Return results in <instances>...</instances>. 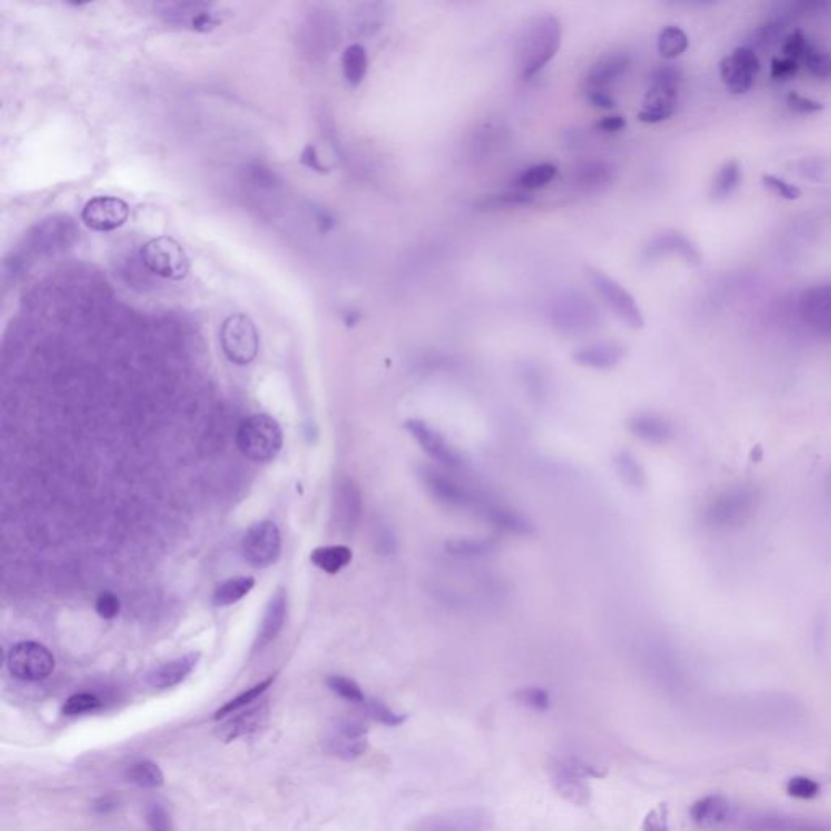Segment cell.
<instances>
[{
	"mask_svg": "<svg viewBox=\"0 0 831 831\" xmlns=\"http://www.w3.org/2000/svg\"><path fill=\"white\" fill-rule=\"evenodd\" d=\"M826 489H828V494H830L831 497V471L830 474H828V479H826Z\"/></svg>",
	"mask_w": 831,
	"mask_h": 831,
	"instance_id": "6125c7cd",
	"label": "cell"
},
{
	"mask_svg": "<svg viewBox=\"0 0 831 831\" xmlns=\"http://www.w3.org/2000/svg\"><path fill=\"white\" fill-rule=\"evenodd\" d=\"M199 660H200V653L184 654L178 660L156 666L154 670L148 672L145 680L153 689H171L174 685L181 684L192 672Z\"/></svg>",
	"mask_w": 831,
	"mask_h": 831,
	"instance_id": "4316f807",
	"label": "cell"
},
{
	"mask_svg": "<svg viewBox=\"0 0 831 831\" xmlns=\"http://www.w3.org/2000/svg\"><path fill=\"white\" fill-rule=\"evenodd\" d=\"M101 709V700L93 693H75L64 705V715L77 716Z\"/></svg>",
	"mask_w": 831,
	"mask_h": 831,
	"instance_id": "c3c4849f",
	"label": "cell"
},
{
	"mask_svg": "<svg viewBox=\"0 0 831 831\" xmlns=\"http://www.w3.org/2000/svg\"><path fill=\"white\" fill-rule=\"evenodd\" d=\"M96 612L101 619H106V621H112L119 616L121 612V600L117 598L116 594L111 593V591H103V593L98 596L96 600Z\"/></svg>",
	"mask_w": 831,
	"mask_h": 831,
	"instance_id": "f5cc1de1",
	"label": "cell"
},
{
	"mask_svg": "<svg viewBox=\"0 0 831 831\" xmlns=\"http://www.w3.org/2000/svg\"><path fill=\"white\" fill-rule=\"evenodd\" d=\"M801 69V65L796 61H791L787 57H775L771 61L770 75L775 82H783L793 78Z\"/></svg>",
	"mask_w": 831,
	"mask_h": 831,
	"instance_id": "db71d44e",
	"label": "cell"
},
{
	"mask_svg": "<svg viewBox=\"0 0 831 831\" xmlns=\"http://www.w3.org/2000/svg\"><path fill=\"white\" fill-rule=\"evenodd\" d=\"M353 561V551L343 544L317 547L310 554V562L325 573L335 575Z\"/></svg>",
	"mask_w": 831,
	"mask_h": 831,
	"instance_id": "1f68e13d",
	"label": "cell"
},
{
	"mask_svg": "<svg viewBox=\"0 0 831 831\" xmlns=\"http://www.w3.org/2000/svg\"><path fill=\"white\" fill-rule=\"evenodd\" d=\"M129 215L131 208L122 199L100 195L86 201L85 207L82 210V221L92 231H116L127 223Z\"/></svg>",
	"mask_w": 831,
	"mask_h": 831,
	"instance_id": "9a60e30c",
	"label": "cell"
},
{
	"mask_svg": "<svg viewBox=\"0 0 831 831\" xmlns=\"http://www.w3.org/2000/svg\"><path fill=\"white\" fill-rule=\"evenodd\" d=\"M255 586V580L252 577H234L226 580L224 583L218 586L213 594V602L218 608H226L231 606L234 602L242 600L244 596L252 591Z\"/></svg>",
	"mask_w": 831,
	"mask_h": 831,
	"instance_id": "d590c367",
	"label": "cell"
},
{
	"mask_svg": "<svg viewBox=\"0 0 831 831\" xmlns=\"http://www.w3.org/2000/svg\"><path fill=\"white\" fill-rule=\"evenodd\" d=\"M515 699L520 705L526 709H534V711H547L551 709V693L546 689L538 687V685H530V687H522L516 690Z\"/></svg>",
	"mask_w": 831,
	"mask_h": 831,
	"instance_id": "ee69618b",
	"label": "cell"
},
{
	"mask_svg": "<svg viewBox=\"0 0 831 831\" xmlns=\"http://www.w3.org/2000/svg\"><path fill=\"white\" fill-rule=\"evenodd\" d=\"M378 543V551L382 554H392L396 549V539H395V534H393L392 530L386 526V524H380V532H378L377 536Z\"/></svg>",
	"mask_w": 831,
	"mask_h": 831,
	"instance_id": "91938a15",
	"label": "cell"
},
{
	"mask_svg": "<svg viewBox=\"0 0 831 831\" xmlns=\"http://www.w3.org/2000/svg\"><path fill=\"white\" fill-rule=\"evenodd\" d=\"M281 554V533L277 523L263 520L254 523L242 539V555L254 567H269Z\"/></svg>",
	"mask_w": 831,
	"mask_h": 831,
	"instance_id": "8fae6325",
	"label": "cell"
},
{
	"mask_svg": "<svg viewBox=\"0 0 831 831\" xmlns=\"http://www.w3.org/2000/svg\"><path fill=\"white\" fill-rule=\"evenodd\" d=\"M364 705H366V713H367L374 721H377L378 724H384V726H388V728H398L401 724L406 723V719H408V716L393 711L388 705H386L384 701L377 700V699L366 700Z\"/></svg>",
	"mask_w": 831,
	"mask_h": 831,
	"instance_id": "7bdbcfd3",
	"label": "cell"
},
{
	"mask_svg": "<svg viewBox=\"0 0 831 831\" xmlns=\"http://www.w3.org/2000/svg\"><path fill=\"white\" fill-rule=\"evenodd\" d=\"M586 100L594 106V108L602 109V111H611L617 106L616 100L611 96L609 92H596V90H586Z\"/></svg>",
	"mask_w": 831,
	"mask_h": 831,
	"instance_id": "680465c9",
	"label": "cell"
},
{
	"mask_svg": "<svg viewBox=\"0 0 831 831\" xmlns=\"http://www.w3.org/2000/svg\"><path fill=\"white\" fill-rule=\"evenodd\" d=\"M530 201H532V197L524 192L502 193V195L493 197L485 205L493 208L520 207V205H528Z\"/></svg>",
	"mask_w": 831,
	"mask_h": 831,
	"instance_id": "9f6ffc18",
	"label": "cell"
},
{
	"mask_svg": "<svg viewBox=\"0 0 831 831\" xmlns=\"http://www.w3.org/2000/svg\"><path fill=\"white\" fill-rule=\"evenodd\" d=\"M641 831H670V807L666 802L658 804L648 812L643 818Z\"/></svg>",
	"mask_w": 831,
	"mask_h": 831,
	"instance_id": "816d5d0a",
	"label": "cell"
},
{
	"mask_svg": "<svg viewBox=\"0 0 831 831\" xmlns=\"http://www.w3.org/2000/svg\"><path fill=\"white\" fill-rule=\"evenodd\" d=\"M493 816L484 808H463L425 816L411 831H489Z\"/></svg>",
	"mask_w": 831,
	"mask_h": 831,
	"instance_id": "e0dca14e",
	"label": "cell"
},
{
	"mask_svg": "<svg viewBox=\"0 0 831 831\" xmlns=\"http://www.w3.org/2000/svg\"><path fill=\"white\" fill-rule=\"evenodd\" d=\"M802 65L808 70L810 75L818 80H831V54L822 49L812 47Z\"/></svg>",
	"mask_w": 831,
	"mask_h": 831,
	"instance_id": "bcb514c9",
	"label": "cell"
},
{
	"mask_svg": "<svg viewBox=\"0 0 831 831\" xmlns=\"http://www.w3.org/2000/svg\"><path fill=\"white\" fill-rule=\"evenodd\" d=\"M419 477L435 501L442 502L450 507H476L479 497L471 493L466 485L458 483L455 477L446 474L444 471L431 466L421 464Z\"/></svg>",
	"mask_w": 831,
	"mask_h": 831,
	"instance_id": "4fadbf2b",
	"label": "cell"
},
{
	"mask_svg": "<svg viewBox=\"0 0 831 831\" xmlns=\"http://www.w3.org/2000/svg\"><path fill=\"white\" fill-rule=\"evenodd\" d=\"M731 816V804L721 794H709L693 802L690 807V818L693 824L703 830L718 828L728 822Z\"/></svg>",
	"mask_w": 831,
	"mask_h": 831,
	"instance_id": "83f0119b",
	"label": "cell"
},
{
	"mask_svg": "<svg viewBox=\"0 0 831 831\" xmlns=\"http://www.w3.org/2000/svg\"><path fill=\"white\" fill-rule=\"evenodd\" d=\"M666 255H678L684 262L689 265H700L701 255L699 249L693 246L692 240L685 238L684 234L676 231L661 232L656 238L651 239V242L645 249V257L650 260L661 259Z\"/></svg>",
	"mask_w": 831,
	"mask_h": 831,
	"instance_id": "44dd1931",
	"label": "cell"
},
{
	"mask_svg": "<svg viewBox=\"0 0 831 831\" xmlns=\"http://www.w3.org/2000/svg\"><path fill=\"white\" fill-rule=\"evenodd\" d=\"M629 65L631 59L622 53L602 55L586 75V90L609 92L625 75Z\"/></svg>",
	"mask_w": 831,
	"mask_h": 831,
	"instance_id": "603a6c76",
	"label": "cell"
},
{
	"mask_svg": "<svg viewBox=\"0 0 831 831\" xmlns=\"http://www.w3.org/2000/svg\"><path fill=\"white\" fill-rule=\"evenodd\" d=\"M555 176H557L555 164H551V162L533 164L520 172V176L516 178V187L523 192H532V191H538L551 184Z\"/></svg>",
	"mask_w": 831,
	"mask_h": 831,
	"instance_id": "8d00e7d4",
	"label": "cell"
},
{
	"mask_svg": "<svg viewBox=\"0 0 831 831\" xmlns=\"http://www.w3.org/2000/svg\"><path fill=\"white\" fill-rule=\"evenodd\" d=\"M760 505V493L750 483H738L716 494L703 512L705 523L718 532L746 526Z\"/></svg>",
	"mask_w": 831,
	"mask_h": 831,
	"instance_id": "7a4b0ae2",
	"label": "cell"
},
{
	"mask_svg": "<svg viewBox=\"0 0 831 831\" xmlns=\"http://www.w3.org/2000/svg\"><path fill=\"white\" fill-rule=\"evenodd\" d=\"M300 162L308 168V170L317 171L320 174H325L327 172V168L324 164L318 160V154H317L316 147L308 145V147L304 148V152L300 153Z\"/></svg>",
	"mask_w": 831,
	"mask_h": 831,
	"instance_id": "94428289",
	"label": "cell"
},
{
	"mask_svg": "<svg viewBox=\"0 0 831 831\" xmlns=\"http://www.w3.org/2000/svg\"><path fill=\"white\" fill-rule=\"evenodd\" d=\"M812 47L814 44L808 41L807 34L804 31L794 30L786 36L781 51H783V57H787L802 65Z\"/></svg>",
	"mask_w": 831,
	"mask_h": 831,
	"instance_id": "b9f144b4",
	"label": "cell"
},
{
	"mask_svg": "<svg viewBox=\"0 0 831 831\" xmlns=\"http://www.w3.org/2000/svg\"><path fill=\"white\" fill-rule=\"evenodd\" d=\"M445 551L448 554L460 559H481L493 554L495 551V541L489 538L450 539L445 543Z\"/></svg>",
	"mask_w": 831,
	"mask_h": 831,
	"instance_id": "e575fe53",
	"label": "cell"
},
{
	"mask_svg": "<svg viewBox=\"0 0 831 831\" xmlns=\"http://www.w3.org/2000/svg\"><path fill=\"white\" fill-rule=\"evenodd\" d=\"M476 508L489 523L495 524L503 532L512 533L516 536H530L534 533V524L523 513L516 512L515 508L487 499H479Z\"/></svg>",
	"mask_w": 831,
	"mask_h": 831,
	"instance_id": "7402d4cb",
	"label": "cell"
},
{
	"mask_svg": "<svg viewBox=\"0 0 831 831\" xmlns=\"http://www.w3.org/2000/svg\"><path fill=\"white\" fill-rule=\"evenodd\" d=\"M147 822L152 831H172L171 830V820L168 812L158 804H154V806L148 808Z\"/></svg>",
	"mask_w": 831,
	"mask_h": 831,
	"instance_id": "11a10c76",
	"label": "cell"
},
{
	"mask_svg": "<svg viewBox=\"0 0 831 831\" xmlns=\"http://www.w3.org/2000/svg\"><path fill=\"white\" fill-rule=\"evenodd\" d=\"M75 224L69 216H54L47 218L43 223L36 226L33 240L38 252L55 254L64 249H69L70 244L77 238Z\"/></svg>",
	"mask_w": 831,
	"mask_h": 831,
	"instance_id": "ffe728a7",
	"label": "cell"
},
{
	"mask_svg": "<svg viewBox=\"0 0 831 831\" xmlns=\"http://www.w3.org/2000/svg\"><path fill=\"white\" fill-rule=\"evenodd\" d=\"M682 72L676 65H662L654 70L647 94L643 98L639 121L660 123L676 114Z\"/></svg>",
	"mask_w": 831,
	"mask_h": 831,
	"instance_id": "5b68a950",
	"label": "cell"
},
{
	"mask_svg": "<svg viewBox=\"0 0 831 831\" xmlns=\"http://www.w3.org/2000/svg\"><path fill=\"white\" fill-rule=\"evenodd\" d=\"M325 747L331 755L338 757L341 760H355L366 754L369 747V729L357 719H338L333 724L330 734L325 740Z\"/></svg>",
	"mask_w": 831,
	"mask_h": 831,
	"instance_id": "5bb4252c",
	"label": "cell"
},
{
	"mask_svg": "<svg viewBox=\"0 0 831 831\" xmlns=\"http://www.w3.org/2000/svg\"><path fill=\"white\" fill-rule=\"evenodd\" d=\"M405 427L415 437L416 442L419 444L424 452L431 456L432 460L439 462L446 468L463 466V458L460 454L450 446V444L444 439V435L434 431L431 425H427L421 419H408L405 423Z\"/></svg>",
	"mask_w": 831,
	"mask_h": 831,
	"instance_id": "d6986e66",
	"label": "cell"
},
{
	"mask_svg": "<svg viewBox=\"0 0 831 831\" xmlns=\"http://www.w3.org/2000/svg\"><path fill=\"white\" fill-rule=\"evenodd\" d=\"M327 685L343 700L351 701V703H366V697H364L361 687L353 679L345 678V676H330L327 679Z\"/></svg>",
	"mask_w": 831,
	"mask_h": 831,
	"instance_id": "f6af8a7d",
	"label": "cell"
},
{
	"mask_svg": "<svg viewBox=\"0 0 831 831\" xmlns=\"http://www.w3.org/2000/svg\"><path fill=\"white\" fill-rule=\"evenodd\" d=\"M740 182H742V168L739 161L729 160L724 162L723 166L716 172L713 184L709 189V197L711 200L724 201L729 199L732 193L738 191Z\"/></svg>",
	"mask_w": 831,
	"mask_h": 831,
	"instance_id": "d6a6232c",
	"label": "cell"
},
{
	"mask_svg": "<svg viewBox=\"0 0 831 831\" xmlns=\"http://www.w3.org/2000/svg\"><path fill=\"white\" fill-rule=\"evenodd\" d=\"M549 777L557 794L578 807H586L593 799L590 777H602L606 771L577 755H559L549 762Z\"/></svg>",
	"mask_w": 831,
	"mask_h": 831,
	"instance_id": "3957f363",
	"label": "cell"
},
{
	"mask_svg": "<svg viewBox=\"0 0 831 831\" xmlns=\"http://www.w3.org/2000/svg\"><path fill=\"white\" fill-rule=\"evenodd\" d=\"M689 49V36L682 28L670 24L658 36V53L666 61H674Z\"/></svg>",
	"mask_w": 831,
	"mask_h": 831,
	"instance_id": "74e56055",
	"label": "cell"
},
{
	"mask_svg": "<svg viewBox=\"0 0 831 831\" xmlns=\"http://www.w3.org/2000/svg\"><path fill=\"white\" fill-rule=\"evenodd\" d=\"M275 680V676L271 678L265 679L260 684L254 685L252 689H249L246 692L240 693L236 699H232L231 701H228L224 707L218 709L215 713V719H223L226 716H231L232 713H236L239 709H247L250 707L254 701L259 700L262 697L263 693L267 692L269 689V685L273 684Z\"/></svg>",
	"mask_w": 831,
	"mask_h": 831,
	"instance_id": "ab89813d",
	"label": "cell"
},
{
	"mask_svg": "<svg viewBox=\"0 0 831 831\" xmlns=\"http://www.w3.org/2000/svg\"><path fill=\"white\" fill-rule=\"evenodd\" d=\"M552 318L565 333H583L598 324V310L582 294H563L555 300Z\"/></svg>",
	"mask_w": 831,
	"mask_h": 831,
	"instance_id": "2e32d148",
	"label": "cell"
},
{
	"mask_svg": "<svg viewBox=\"0 0 831 831\" xmlns=\"http://www.w3.org/2000/svg\"><path fill=\"white\" fill-rule=\"evenodd\" d=\"M786 106L791 112L799 114V116H812V114L824 111L825 108L820 101L802 96V94L796 92H791L786 96Z\"/></svg>",
	"mask_w": 831,
	"mask_h": 831,
	"instance_id": "f907efd6",
	"label": "cell"
},
{
	"mask_svg": "<svg viewBox=\"0 0 831 831\" xmlns=\"http://www.w3.org/2000/svg\"><path fill=\"white\" fill-rule=\"evenodd\" d=\"M140 260L156 277L179 281L191 269V259L176 239L170 236L150 239L140 249Z\"/></svg>",
	"mask_w": 831,
	"mask_h": 831,
	"instance_id": "8992f818",
	"label": "cell"
},
{
	"mask_svg": "<svg viewBox=\"0 0 831 831\" xmlns=\"http://www.w3.org/2000/svg\"><path fill=\"white\" fill-rule=\"evenodd\" d=\"M127 779L140 787H160L164 783L160 767L152 762L133 763L127 771Z\"/></svg>",
	"mask_w": 831,
	"mask_h": 831,
	"instance_id": "60d3db41",
	"label": "cell"
},
{
	"mask_svg": "<svg viewBox=\"0 0 831 831\" xmlns=\"http://www.w3.org/2000/svg\"><path fill=\"white\" fill-rule=\"evenodd\" d=\"M627 427L637 439L653 444V445H662L670 442L674 435V429L670 421L653 413H639V415L631 416V419L627 421Z\"/></svg>",
	"mask_w": 831,
	"mask_h": 831,
	"instance_id": "f1b7e54d",
	"label": "cell"
},
{
	"mask_svg": "<svg viewBox=\"0 0 831 831\" xmlns=\"http://www.w3.org/2000/svg\"><path fill=\"white\" fill-rule=\"evenodd\" d=\"M562 44V24L551 14L532 18L518 41L516 64L523 78H532L554 59Z\"/></svg>",
	"mask_w": 831,
	"mask_h": 831,
	"instance_id": "6da1fadb",
	"label": "cell"
},
{
	"mask_svg": "<svg viewBox=\"0 0 831 831\" xmlns=\"http://www.w3.org/2000/svg\"><path fill=\"white\" fill-rule=\"evenodd\" d=\"M612 179H614V168H611L608 162L590 161L577 168L573 182L580 191L596 192L611 184Z\"/></svg>",
	"mask_w": 831,
	"mask_h": 831,
	"instance_id": "4dcf8cb0",
	"label": "cell"
},
{
	"mask_svg": "<svg viewBox=\"0 0 831 831\" xmlns=\"http://www.w3.org/2000/svg\"><path fill=\"white\" fill-rule=\"evenodd\" d=\"M786 791L787 794L794 797V799H801V801H810V799H816V796L820 794V786L814 779H810L807 777H794L787 781L786 785Z\"/></svg>",
	"mask_w": 831,
	"mask_h": 831,
	"instance_id": "681fc988",
	"label": "cell"
},
{
	"mask_svg": "<svg viewBox=\"0 0 831 831\" xmlns=\"http://www.w3.org/2000/svg\"><path fill=\"white\" fill-rule=\"evenodd\" d=\"M361 493L353 481L345 479L337 491V516H338L341 528L345 530L356 528V524L361 518Z\"/></svg>",
	"mask_w": 831,
	"mask_h": 831,
	"instance_id": "f546056e",
	"label": "cell"
},
{
	"mask_svg": "<svg viewBox=\"0 0 831 831\" xmlns=\"http://www.w3.org/2000/svg\"><path fill=\"white\" fill-rule=\"evenodd\" d=\"M625 127H627V121L621 114L601 117L600 121L596 122V131L606 133V135L619 133V132L625 131Z\"/></svg>",
	"mask_w": 831,
	"mask_h": 831,
	"instance_id": "6f0895ef",
	"label": "cell"
},
{
	"mask_svg": "<svg viewBox=\"0 0 831 831\" xmlns=\"http://www.w3.org/2000/svg\"><path fill=\"white\" fill-rule=\"evenodd\" d=\"M286 616H288V593L286 590L279 588L269 598V604L263 612L262 623L259 627V633L255 640V650H262L277 639L279 631H283Z\"/></svg>",
	"mask_w": 831,
	"mask_h": 831,
	"instance_id": "484cf974",
	"label": "cell"
},
{
	"mask_svg": "<svg viewBox=\"0 0 831 831\" xmlns=\"http://www.w3.org/2000/svg\"><path fill=\"white\" fill-rule=\"evenodd\" d=\"M223 353L232 364L247 366L259 355V333L250 317L232 314L224 320L220 331Z\"/></svg>",
	"mask_w": 831,
	"mask_h": 831,
	"instance_id": "ba28073f",
	"label": "cell"
},
{
	"mask_svg": "<svg viewBox=\"0 0 831 831\" xmlns=\"http://www.w3.org/2000/svg\"><path fill=\"white\" fill-rule=\"evenodd\" d=\"M341 69L347 85H361L369 70L367 51L361 44H349L341 55Z\"/></svg>",
	"mask_w": 831,
	"mask_h": 831,
	"instance_id": "836d02e7",
	"label": "cell"
},
{
	"mask_svg": "<svg viewBox=\"0 0 831 831\" xmlns=\"http://www.w3.org/2000/svg\"><path fill=\"white\" fill-rule=\"evenodd\" d=\"M627 356V347L617 341H600L573 353V361L588 369L608 370L619 366Z\"/></svg>",
	"mask_w": 831,
	"mask_h": 831,
	"instance_id": "cb8c5ba5",
	"label": "cell"
},
{
	"mask_svg": "<svg viewBox=\"0 0 831 831\" xmlns=\"http://www.w3.org/2000/svg\"><path fill=\"white\" fill-rule=\"evenodd\" d=\"M586 277L593 285L601 299L608 304L611 312L631 328L640 330L645 327V317L641 314L637 300L621 283L596 269H586Z\"/></svg>",
	"mask_w": 831,
	"mask_h": 831,
	"instance_id": "52a82bcc",
	"label": "cell"
},
{
	"mask_svg": "<svg viewBox=\"0 0 831 831\" xmlns=\"http://www.w3.org/2000/svg\"><path fill=\"white\" fill-rule=\"evenodd\" d=\"M760 73V61L750 47H738L719 64V75L728 92L744 94Z\"/></svg>",
	"mask_w": 831,
	"mask_h": 831,
	"instance_id": "7c38bea8",
	"label": "cell"
},
{
	"mask_svg": "<svg viewBox=\"0 0 831 831\" xmlns=\"http://www.w3.org/2000/svg\"><path fill=\"white\" fill-rule=\"evenodd\" d=\"M799 312L808 330L831 339V285L810 286L799 299Z\"/></svg>",
	"mask_w": 831,
	"mask_h": 831,
	"instance_id": "ac0fdd59",
	"label": "cell"
},
{
	"mask_svg": "<svg viewBox=\"0 0 831 831\" xmlns=\"http://www.w3.org/2000/svg\"><path fill=\"white\" fill-rule=\"evenodd\" d=\"M614 464H616L617 476L621 477V481L627 487L641 489L645 485V481H647L645 470L640 464L635 455L627 452V450H622V452L617 454Z\"/></svg>",
	"mask_w": 831,
	"mask_h": 831,
	"instance_id": "f35d334b",
	"label": "cell"
},
{
	"mask_svg": "<svg viewBox=\"0 0 831 831\" xmlns=\"http://www.w3.org/2000/svg\"><path fill=\"white\" fill-rule=\"evenodd\" d=\"M267 719H269V705L267 703L250 707V709H246V711L239 709L236 713H232L231 718L223 726H220V729L216 731V736L224 740V742L239 739V738H244V736H250V734H254L259 729H262L265 723H267Z\"/></svg>",
	"mask_w": 831,
	"mask_h": 831,
	"instance_id": "d4e9b609",
	"label": "cell"
},
{
	"mask_svg": "<svg viewBox=\"0 0 831 831\" xmlns=\"http://www.w3.org/2000/svg\"><path fill=\"white\" fill-rule=\"evenodd\" d=\"M54 666V654L38 641H20L7 654L10 674L26 682L44 680L53 674Z\"/></svg>",
	"mask_w": 831,
	"mask_h": 831,
	"instance_id": "9c48e42d",
	"label": "cell"
},
{
	"mask_svg": "<svg viewBox=\"0 0 831 831\" xmlns=\"http://www.w3.org/2000/svg\"><path fill=\"white\" fill-rule=\"evenodd\" d=\"M762 185L768 192L777 195V197L783 199V200L793 201L801 199L802 191L797 185L791 184V182H787L785 179L777 178V176H773V174H765V176H762Z\"/></svg>",
	"mask_w": 831,
	"mask_h": 831,
	"instance_id": "7dc6e473",
	"label": "cell"
},
{
	"mask_svg": "<svg viewBox=\"0 0 831 831\" xmlns=\"http://www.w3.org/2000/svg\"><path fill=\"white\" fill-rule=\"evenodd\" d=\"M158 16L164 24H174L185 30L207 31L215 30L220 24L218 10L213 4L207 2H168L156 5Z\"/></svg>",
	"mask_w": 831,
	"mask_h": 831,
	"instance_id": "30bf717a",
	"label": "cell"
},
{
	"mask_svg": "<svg viewBox=\"0 0 831 831\" xmlns=\"http://www.w3.org/2000/svg\"><path fill=\"white\" fill-rule=\"evenodd\" d=\"M238 448L252 462L267 463L277 458L283 446V431L275 417L254 415L239 425Z\"/></svg>",
	"mask_w": 831,
	"mask_h": 831,
	"instance_id": "277c9868",
	"label": "cell"
}]
</instances>
